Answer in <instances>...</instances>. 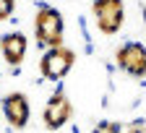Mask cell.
Wrapping results in <instances>:
<instances>
[{
  "instance_id": "cell-1",
  "label": "cell",
  "mask_w": 146,
  "mask_h": 133,
  "mask_svg": "<svg viewBox=\"0 0 146 133\" xmlns=\"http://www.w3.org/2000/svg\"><path fill=\"white\" fill-rule=\"evenodd\" d=\"M34 34H36V42L42 47H47V50L60 47V42H63V16L50 5H42L36 11V18H34Z\"/></svg>"
},
{
  "instance_id": "cell-2",
  "label": "cell",
  "mask_w": 146,
  "mask_h": 133,
  "mask_svg": "<svg viewBox=\"0 0 146 133\" xmlns=\"http://www.w3.org/2000/svg\"><path fill=\"white\" fill-rule=\"evenodd\" d=\"M73 63H76V52L68 50V47H52L50 52H44V58L39 63V70L44 78L50 81H58L63 78V76L73 68Z\"/></svg>"
},
{
  "instance_id": "cell-3",
  "label": "cell",
  "mask_w": 146,
  "mask_h": 133,
  "mask_svg": "<svg viewBox=\"0 0 146 133\" xmlns=\"http://www.w3.org/2000/svg\"><path fill=\"white\" fill-rule=\"evenodd\" d=\"M94 18H97V26L104 34H115L123 26V18H125V8H123V0H94Z\"/></svg>"
},
{
  "instance_id": "cell-4",
  "label": "cell",
  "mask_w": 146,
  "mask_h": 133,
  "mask_svg": "<svg viewBox=\"0 0 146 133\" xmlns=\"http://www.w3.org/2000/svg\"><path fill=\"white\" fill-rule=\"evenodd\" d=\"M70 115H73V104H70V99L65 97V91L58 89V91L47 99V104H44V112H42L44 128L58 130V128H63V125L70 120Z\"/></svg>"
},
{
  "instance_id": "cell-5",
  "label": "cell",
  "mask_w": 146,
  "mask_h": 133,
  "mask_svg": "<svg viewBox=\"0 0 146 133\" xmlns=\"http://www.w3.org/2000/svg\"><path fill=\"white\" fill-rule=\"evenodd\" d=\"M117 65L133 78H143L146 76V47L138 42L123 45L117 50Z\"/></svg>"
},
{
  "instance_id": "cell-6",
  "label": "cell",
  "mask_w": 146,
  "mask_h": 133,
  "mask_svg": "<svg viewBox=\"0 0 146 133\" xmlns=\"http://www.w3.org/2000/svg\"><path fill=\"white\" fill-rule=\"evenodd\" d=\"M26 37L21 31H11L5 34L3 39H0V52H3V58L8 65H21V60L26 58Z\"/></svg>"
},
{
  "instance_id": "cell-7",
  "label": "cell",
  "mask_w": 146,
  "mask_h": 133,
  "mask_svg": "<svg viewBox=\"0 0 146 133\" xmlns=\"http://www.w3.org/2000/svg\"><path fill=\"white\" fill-rule=\"evenodd\" d=\"M3 110H5V118H8V123H11L13 128H24V125L29 123V99L24 97L21 91L5 97Z\"/></svg>"
},
{
  "instance_id": "cell-8",
  "label": "cell",
  "mask_w": 146,
  "mask_h": 133,
  "mask_svg": "<svg viewBox=\"0 0 146 133\" xmlns=\"http://www.w3.org/2000/svg\"><path fill=\"white\" fill-rule=\"evenodd\" d=\"M94 133H120V123L115 120H102L94 125Z\"/></svg>"
},
{
  "instance_id": "cell-9",
  "label": "cell",
  "mask_w": 146,
  "mask_h": 133,
  "mask_svg": "<svg viewBox=\"0 0 146 133\" xmlns=\"http://www.w3.org/2000/svg\"><path fill=\"white\" fill-rule=\"evenodd\" d=\"M13 8H16L13 0H0V21H5V18L13 13Z\"/></svg>"
},
{
  "instance_id": "cell-10",
  "label": "cell",
  "mask_w": 146,
  "mask_h": 133,
  "mask_svg": "<svg viewBox=\"0 0 146 133\" xmlns=\"http://www.w3.org/2000/svg\"><path fill=\"white\" fill-rule=\"evenodd\" d=\"M143 21H146V8H143Z\"/></svg>"
},
{
  "instance_id": "cell-11",
  "label": "cell",
  "mask_w": 146,
  "mask_h": 133,
  "mask_svg": "<svg viewBox=\"0 0 146 133\" xmlns=\"http://www.w3.org/2000/svg\"><path fill=\"white\" fill-rule=\"evenodd\" d=\"M133 133H141V130H133Z\"/></svg>"
}]
</instances>
